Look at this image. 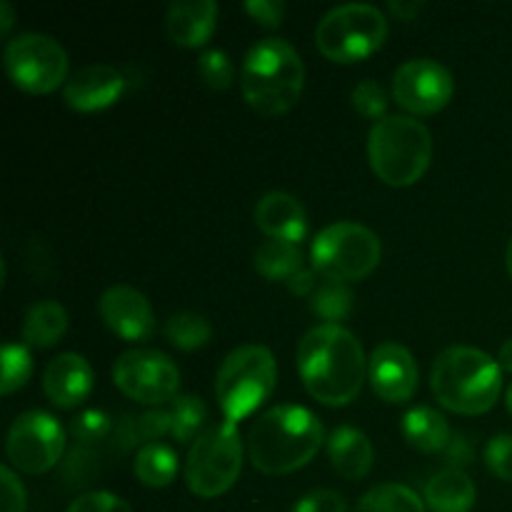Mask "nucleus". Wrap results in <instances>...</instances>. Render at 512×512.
I'll list each match as a JSON object with an SVG mask.
<instances>
[{"mask_svg": "<svg viewBox=\"0 0 512 512\" xmlns=\"http://www.w3.org/2000/svg\"><path fill=\"white\" fill-rule=\"evenodd\" d=\"M368 363L360 340L343 325H315L298 345V370L305 390L330 408L358 398Z\"/></svg>", "mask_w": 512, "mask_h": 512, "instance_id": "obj_1", "label": "nucleus"}, {"mask_svg": "<svg viewBox=\"0 0 512 512\" xmlns=\"http://www.w3.org/2000/svg\"><path fill=\"white\" fill-rule=\"evenodd\" d=\"M323 443V423L303 405H275L265 410L248 433L250 460L265 475L300 470L318 455Z\"/></svg>", "mask_w": 512, "mask_h": 512, "instance_id": "obj_2", "label": "nucleus"}, {"mask_svg": "<svg viewBox=\"0 0 512 512\" xmlns=\"http://www.w3.org/2000/svg\"><path fill=\"white\" fill-rule=\"evenodd\" d=\"M305 65L283 38H265L248 50L240 70V90L260 115H283L303 95Z\"/></svg>", "mask_w": 512, "mask_h": 512, "instance_id": "obj_3", "label": "nucleus"}, {"mask_svg": "<svg viewBox=\"0 0 512 512\" xmlns=\"http://www.w3.org/2000/svg\"><path fill=\"white\" fill-rule=\"evenodd\" d=\"M440 405L460 415L488 413L500 398L503 375L498 360L470 345H453L435 358L430 373Z\"/></svg>", "mask_w": 512, "mask_h": 512, "instance_id": "obj_4", "label": "nucleus"}, {"mask_svg": "<svg viewBox=\"0 0 512 512\" xmlns=\"http://www.w3.org/2000/svg\"><path fill=\"white\" fill-rule=\"evenodd\" d=\"M368 158L383 183L393 188L418 183L433 158L430 130L413 115H385L370 130Z\"/></svg>", "mask_w": 512, "mask_h": 512, "instance_id": "obj_5", "label": "nucleus"}, {"mask_svg": "<svg viewBox=\"0 0 512 512\" xmlns=\"http://www.w3.org/2000/svg\"><path fill=\"white\" fill-rule=\"evenodd\" d=\"M278 368L265 345H240L220 365L215 375V398L225 420L238 425L250 418L273 395Z\"/></svg>", "mask_w": 512, "mask_h": 512, "instance_id": "obj_6", "label": "nucleus"}, {"mask_svg": "<svg viewBox=\"0 0 512 512\" xmlns=\"http://www.w3.org/2000/svg\"><path fill=\"white\" fill-rule=\"evenodd\" d=\"M243 470V440L238 425L223 420L203 430L185 458V483L198 498L228 493Z\"/></svg>", "mask_w": 512, "mask_h": 512, "instance_id": "obj_7", "label": "nucleus"}, {"mask_svg": "<svg viewBox=\"0 0 512 512\" xmlns=\"http://www.w3.org/2000/svg\"><path fill=\"white\" fill-rule=\"evenodd\" d=\"M313 268L333 283L363 280L378 268L380 248L378 235L353 220H340L320 230L313 240Z\"/></svg>", "mask_w": 512, "mask_h": 512, "instance_id": "obj_8", "label": "nucleus"}, {"mask_svg": "<svg viewBox=\"0 0 512 512\" xmlns=\"http://www.w3.org/2000/svg\"><path fill=\"white\" fill-rule=\"evenodd\" d=\"M388 38V20L368 3H345L328 10L315 30L318 50L333 63H355L373 55Z\"/></svg>", "mask_w": 512, "mask_h": 512, "instance_id": "obj_9", "label": "nucleus"}, {"mask_svg": "<svg viewBox=\"0 0 512 512\" xmlns=\"http://www.w3.org/2000/svg\"><path fill=\"white\" fill-rule=\"evenodd\" d=\"M5 70L28 93H53L68 83V55L63 45L43 33H20L5 45Z\"/></svg>", "mask_w": 512, "mask_h": 512, "instance_id": "obj_10", "label": "nucleus"}, {"mask_svg": "<svg viewBox=\"0 0 512 512\" xmlns=\"http://www.w3.org/2000/svg\"><path fill=\"white\" fill-rule=\"evenodd\" d=\"M113 380L128 398L143 405L173 403L180 390V370L158 350H125L113 365Z\"/></svg>", "mask_w": 512, "mask_h": 512, "instance_id": "obj_11", "label": "nucleus"}, {"mask_svg": "<svg viewBox=\"0 0 512 512\" xmlns=\"http://www.w3.org/2000/svg\"><path fill=\"white\" fill-rule=\"evenodd\" d=\"M65 450V430L53 415L30 410L10 425L5 453L10 465L20 473L40 475L55 468Z\"/></svg>", "mask_w": 512, "mask_h": 512, "instance_id": "obj_12", "label": "nucleus"}, {"mask_svg": "<svg viewBox=\"0 0 512 512\" xmlns=\"http://www.w3.org/2000/svg\"><path fill=\"white\" fill-rule=\"evenodd\" d=\"M455 80L443 63L415 58L400 65L393 75V98L400 108L415 115H433L450 103Z\"/></svg>", "mask_w": 512, "mask_h": 512, "instance_id": "obj_13", "label": "nucleus"}, {"mask_svg": "<svg viewBox=\"0 0 512 512\" xmlns=\"http://www.w3.org/2000/svg\"><path fill=\"white\" fill-rule=\"evenodd\" d=\"M100 318L128 343H145L155 333V313L148 298L133 285H113L100 295Z\"/></svg>", "mask_w": 512, "mask_h": 512, "instance_id": "obj_14", "label": "nucleus"}, {"mask_svg": "<svg viewBox=\"0 0 512 512\" xmlns=\"http://www.w3.org/2000/svg\"><path fill=\"white\" fill-rule=\"evenodd\" d=\"M375 395L388 403H408L418 390V363L400 343H380L368 363Z\"/></svg>", "mask_w": 512, "mask_h": 512, "instance_id": "obj_15", "label": "nucleus"}, {"mask_svg": "<svg viewBox=\"0 0 512 512\" xmlns=\"http://www.w3.org/2000/svg\"><path fill=\"white\" fill-rule=\"evenodd\" d=\"M125 78L113 65H85L73 78H68L63 88L65 103L80 113H93L113 105L123 95Z\"/></svg>", "mask_w": 512, "mask_h": 512, "instance_id": "obj_16", "label": "nucleus"}, {"mask_svg": "<svg viewBox=\"0 0 512 512\" xmlns=\"http://www.w3.org/2000/svg\"><path fill=\"white\" fill-rule=\"evenodd\" d=\"M43 390L58 408H78L93 390V368L78 353H60L45 365Z\"/></svg>", "mask_w": 512, "mask_h": 512, "instance_id": "obj_17", "label": "nucleus"}, {"mask_svg": "<svg viewBox=\"0 0 512 512\" xmlns=\"http://www.w3.org/2000/svg\"><path fill=\"white\" fill-rule=\"evenodd\" d=\"M255 223L270 240H288L298 245L308 233V215L303 203L290 193H265L255 205Z\"/></svg>", "mask_w": 512, "mask_h": 512, "instance_id": "obj_18", "label": "nucleus"}, {"mask_svg": "<svg viewBox=\"0 0 512 512\" xmlns=\"http://www.w3.org/2000/svg\"><path fill=\"white\" fill-rule=\"evenodd\" d=\"M218 25V3L215 0H178L165 15V28L173 43L183 48H198L208 43Z\"/></svg>", "mask_w": 512, "mask_h": 512, "instance_id": "obj_19", "label": "nucleus"}, {"mask_svg": "<svg viewBox=\"0 0 512 512\" xmlns=\"http://www.w3.org/2000/svg\"><path fill=\"white\" fill-rule=\"evenodd\" d=\"M328 455L333 468L348 480H363L373 468V443L353 425L333 430L328 438Z\"/></svg>", "mask_w": 512, "mask_h": 512, "instance_id": "obj_20", "label": "nucleus"}, {"mask_svg": "<svg viewBox=\"0 0 512 512\" xmlns=\"http://www.w3.org/2000/svg\"><path fill=\"white\" fill-rule=\"evenodd\" d=\"M475 498V483L460 468L440 470L425 485V503L433 512H470Z\"/></svg>", "mask_w": 512, "mask_h": 512, "instance_id": "obj_21", "label": "nucleus"}, {"mask_svg": "<svg viewBox=\"0 0 512 512\" xmlns=\"http://www.w3.org/2000/svg\"><path fill=\"white\" fill-rule=\"evenodd\" d=\"M403 435L413 448L423 450V453H438L450 445L448 420L428 405H418L405 413Z\"/></svg>", "mask_w": 512, "mask_h": 512, "instance_id": "obj_22", "label": "nucleus"}, {"mask_svg": "<svg viewBox=\"0 0 512 512\" xmlns=\"http://www.w3.org/2000/svg\"><path fill=\"white\" fill-rule=\"evenodd\" d=\"M68 330V313L55 300L30 305L23 320V340L33 348H53Z\"/></svg>", "mask_w": 512, "mask_h": 512, "instance_id": "obj_23", "label": "nucleus"}, {"mask_svg": "<svg viewBox=\"0 0 512 512\" xmlns=\"http://www.w3.org/2000/svg\"><path fill=\"white\" fill-rule=\"evenodd\" d=\"M133 473L148 488H168L178 478V455L165 443H145L135 455Z\"/></svg>", "mask_w": 512, "mask_h": 512, "instance_id": "obj_24", "label": "nucleus"}, {"mask_svg": "<svg viewBox=\"0 0 512 512\" xmlns=\"http://www.w3.org/2000/svg\"><path fill=\"white\" fill-rule=\"evenodd\" d=\"M255 268L268 280H285L288 283L295 273L303 270V253L288 240H265L255 250Z\"/></svg>", "mask_w": 512, "mask_h": 512, "instance_id": "obj_25", "label": "nucleus"}, {"mask_svg": "<svg viewBox=\"0 0 512 512\" xmlns=\"http://www.w3.org/2000/svg\"><path fill=\"white\" fill-rule=\"evenodd\" d=\"M353 512H425V505L415 490L400 483H383L368 490Z\"/></svg>", "mask_w": 512, "mask_h": 512, "instance_id": "obj_26", "label": "nucleus"}, {"mask_svg": "<svg viewBox=\"0 0 512 512\" xmlns=\"http://www.w3.org/2000/svg\"><path fill=\"white\" fill-rule=\"evenodd\" d=\"M208 418V408L200 398L195 395H178V398L170 403V435H173L178 443H190V440L200 438V428L205 425Z\"/></svg>", "mask_w": 512, "mask_h": 512, "instance_id": "obj_27", "label": "nucleus"}, {"mask_svg": "<svg viewBox=\"0 0 512 512\" xmlns=\"http://www.w3.org/2000/svg\"><path fill=\"white\" fill-rule=\"evenodd\" d=\"M165 338L180 350H198L203 345L210 343V335H213V328H210L208 320L198 313H175L170 315L168 323L163 328Z\"/></svg>", "mask_w": 512, "mask_h": 512, "instance_id": "obj_28", "label": "nucleus"}, {"mask_svg": "<svg viewBox=\"0 0 512 512\" xmlns=\"http://www.w3.org/2000/svg\"><path fill=\"white\" fill-rule=\"evenodd\" d=\"M33 375V358L28 348L18 343L3 345V375H0V393L13 395L15 390L23 388Z\"/></svg>", "mask_w": 512, "mask_h": 512, "instance_id": "obj_29", "label": "nucleus"}, {"mask_svg": "<svg viewBox=\"0 0 512 512\" xmlns=\"http://www.w3.org/2000/svg\"><path fill=\"white\" fill-rule=\"evenodd\" d=\"M350 308H353V293L348 290L345 283H328L320 285L313 295V310L330 325H338V320L348 318Z\"/></svg>", "mask_w": 512, "mask_h": 512, "instance_id": "obj_30", "label": "nucleus"}, {"mask_svg": "<svg viewBox=\"0 0 512 512\" xmlns=\"http://www.w3.org/2000/svg\"><path fill=\"white\" fill-rule=\"evenodd\" d=\"M353 105L360 115L378 123L388 113V93L378 80H360L353 88Z\"/></svg>", "mask_w": 512, "mask_h": 512, "instance_id": "obj_31", "label": "nucleus"}, {"mask_svg": "<svg viewBox=\"0 0 512 512\" xmlns=\"http://www.w3.org/2000/svg\"><path fill=\"white\" fill-rule=\"evenodd\" d=\"M198 73L203 83L213 90H225L233 83V63L223 50H205L198 58Z\"/></svg>", "mask_w": 512, "mask_h": 512, "instance_id": "obj_32", "label": "nucleus"}, {"mask_svg": "<svg viewBox=\"0 0 512 512\" xmlns=\"http://www.w3.org/2000/svg\"><path fill=\"white\" fill-rule=\"evenodd\" d=\"M485 463L500 480L512 483V435H495L485 445Z\"/></svg>", "mask_w": 512, "mask_h": 512, "instance_id": "obj_33", "label": "nucleus"}, {"mask_svg": "<svg viewBox=\"0 0 512 512\" xmlns=\"http://www.w3.org/2000/svg\"><path fill=\"white\" fill-rule=\"evenodd\" d=\"M110 433V418L100 410H85L73 420V435L80 443H98Z\"/></svg>", "mask_w": 512, "mask_h": 512, "instance_id": "obj_34", "label": "nucleus"}, {"mask_svg": "<svg viewBox=\"0 0 512 512\" xmlns=\"http://www.w3.org/2000/svg\"><path fill=\"white\" fill-rule=\"evenodd\" d=\"M68 512H133V508L118 495L98 490V493H85L73 500Z\"/></svg>", "mask_w": 512, "mask_h": 512, "instance_id": "obj_35", "label": "nucleus"}, {"mask_svg": "<svg viewBox=\"0 0 512 512\" xmlns=\"http://www.w3.org/2000/svg\"><path fill=\"white\" fill-rule=\"evenodd\" d=\"M345 498L335 490H313L295 503L293 512H345Z\"/></svg>", "mask_w": 512, "mask_h": 512, "instance_id": "obj_36", "label": "nucleus"}, {"mask_svg": "<svg viewBox=\"0 0 512 512\" xmlns=\"http://www.w3.org/2000/svg\"><path fill=\"white\" fill-rule=\"evenodd\" d=\"M0 490H3L0 512H25V490L10 468H0Z\"/></svg>", "mask_w": 512, "mask_h": 512, "instance_id": "obj_37", "label": "nucleus"}, {"mask_svg": "<svg viewBox=\"0 0 512 512\" xmlns=\"http://www.w3.org/2000/svg\"><path fill=\"white\" fill-rule=\"evenodd\" d=\"M173 423H170V410H150L138 420V433L143 435L148 443H158L163 435L170 433Z\"/></svg>", "mask_w": 512, "mask_h": 512, "instance_id": "obj_38", "label": "nucleus"}, {"mask_svg": "<svg viewBox=\"0 0 512 512\" xmlns=\"http://www.w3.org/2000/svg\"><path fill=\"white\" fill-rule=\"evenodd\" d=\"M245 10H248L260 25L275 28V25L283 20L285 5L280 3V0H248V3H245Z\"/></svg>", "mask_w": 512, "mask_h": 512, "instance_id": "obj_39", "label": "nucleus"}, {"mask_svg": "<svg viewBox=\"0 0 512 512\" xmlns=\"http://www.w3.org/2000/svg\"><path fill=\"white\" fill-rule=\"evenodd\" d=\"M288 288H290V293H295V295H308V293H313L315 290V275H313V270H300V273H295L293 278L288 280Z\"/></svg>", "mask_w": 512, "mask_h": 512, "instance_id": "obj_40", "label": "nucleus"}, {"mask_svg": "<svg viewBox=\"0 0 512 512\" xmlns=\"http://www.w3.org/2000/svg\"><path fill=\"white\" fill-rule=\"evenodd\" d=\"M423 8V3H390V10L395 15H400V20H413V15Z\"/></svg>", "mask_w": 512, "mask_h": 512, "instance_id": "obj_41", "label": "nucleus"}, {"mask_svg": "<svg viewBox=\"0 0 512 512\" xmlns=\"http://www.w3.org/2000/svg\"><path fill=\"white\" fill-rule=\"evenodd\" d=\"M13 20H15V13L13 8H10L8 0H0V33H8L10 28H13Z\"/></svg>", "mask_w": 512, "mask_h": 512, "instance_id": "obj_42", "label": "nucleus"}, {"mask_svg": "<svg viewBox=\"0 0 512 512\" xmlns=\"http://www.w3.org/2000/svg\"><path fill=\"white\" fill-rule=\"evenodd\" d=\"M498 365L503 370H510V373H512V338L505 340V345H503V348H500Z\"/></svg>", "mask_w": 512, "mask_h": 512, "instance_id": "obj_43", "label": "nucleus"}, {"mask_svg": "<svg viewBox=\"0 0 512 512\" xmlns=\"http://www.w3.org/2000/svg\"><path fill=\"white\" fill-rule=\"evenodd\" d=\"M505 263H508V273L512 275V240L508 245V253H505Z\"/></svg>", "mask_w": 512, "mask_h": 512, "instance_id": "obj_44", "label": "nucleus"}, {"mask_svg": "<svg viewBox=\"0 0 512 512\" xmlns=\"http://www.w3.org/2000/svg\"><path fill=\"white\" fill-rule=\"evenodd\" d=\"M505 405H508L510 415H512V385L508 388V393H505Z\"/></svg>", "mask_w": 512, "mask_h": 512, "instance_id": "obj_45", "label": "nucleus"}]
</instances>
